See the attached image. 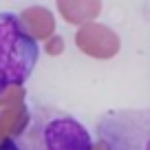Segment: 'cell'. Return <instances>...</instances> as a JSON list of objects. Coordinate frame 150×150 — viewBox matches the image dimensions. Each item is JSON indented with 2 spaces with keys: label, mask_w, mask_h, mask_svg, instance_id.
Returning <instances> with one entry per match:
<instances>
[{
  "label": "cell",
  "mask_w": 150,
  "mask_h": 150,
  "mask_svg": "<svg viewBox=\"0 0 150 150\" xmlns=\"http://www.w3.org/2000/svg\"><path fill=\"white\" fill-rule=\"evenodd\" d=\"M40 57L38 42L11 13H0V95L9 86L24 84Z\"/></svg>",
  "instance_id": "obj_1"
},
{
  "label": "cell",
  "mask_w": 150,
  "mask_h": 150,
  "mask_svg": "<svg viewBox=\"0 0 150 150\" xmlns=\"http://www.w3.org/2000/svg\"><path fill=\"white\" fill-rule=\"evenodd\" d=\"M97 132L106 150H150V108L108 112Z\"/></svg>",
  "instance_id": "obj_2"
},
{
  "label": "cell",
  "mask_w": 150,
  "mask_h": 150,
  "mask_svg": "<svg viewBox=\"0 0 150 150\" xmlns=\"http://www.w3.org/2000/svg\"><path fill=\"white\" fill-rule=\"evenodd\" d=\"M42 146L44 150H93V139L77 119L62 115L44 126Z\"/></svg>",
  "instance_id": "obj_3"
},
{
  "label": "cell",
  "mask_w": 150,
  "mask_h": 150,
  "mask_svg": "<svg viewBox=\"0 0 150 150\" xmlns=\"http://www.w3.org/2000/svg\"><path fill=\"white\" fill-rule=\"evenodd\" d=\"M0 150H20V148L16 146V141H13V139H5L2 144H0Z\"/></svg>",
  "instance_id": "obj_4"
}]
</instances>
